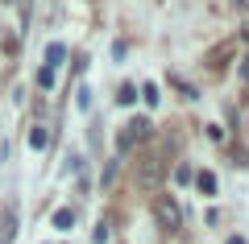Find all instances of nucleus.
Instances as JSON below:
<instances>
[{
	"label": "nucleus",
	"mask_w": 249,
	"mask_h": 244,
	"mask_svg": "<svg viewBox=\"0 0 249 244\" xmlns=\"http://www.w3.org/2000/svg\"><path fill=\"white\" fill-rule=\"evenodd\" d=\"M145 137H150V120H145V116L129 120L121 132H116V153H129V149H133V145H142Z\"/></svg>",
	"instance_id": "obj_1"
},
{
	"label": "nucleus",
	"mask_w": 249,
	"mask_h": 244,
	"mask_svg": "<svg viewBox=\"0 0 249 244\" xmlns=\"http://www.w3.org/2000/svg\"><path fill=\"white\" fill-rule=\"evenodd\" d=\"M154 215H158V224L166 228V232H178V224H183V211H178V203L170 199V195H158V199H154Z\"/></svg>",
	"instance_id": "obj_2"
},
{
	"label": "nucleus",
	"mask_w": 249,
	"mask_h": 244,
	"mask_svg": "<svg viewBox=\"0 0 249 244\" xmlns=\"http://www.w3.org/2000/svg\"><path fill=\"white\" fill-rule=\"evenodd\" d=\"M13 236H17V207H4V215H0V244H13Z\"/></svg>",
	"instance_id": "obj_3"
},
{
	"label": "nucleus",
	"mask_w": 249,
	"mask_h": 244,
	"mask_svg": "<svg viewBox=\"0 0 249 244\" xmlns=\"http://www.w3.org/2000/svg\"><path fill=\"white\" fill-rule=\"evenodd\" d=\"M158 174H162V162H158V157H145V162H142V174H137V178H142L145 191H154V186H158Z\"/></svg>",
	"instance_id": "obj_4"
},
{
	"label": "nucleus",
	"mask_w": 249,
	"mask_h": 244,
	"mask_svg": "<svg viewBox=\"0 0 249 244\" xmlns=\"http://www.w3.org/2000/svg\"><path fill=\"white\" fill-rule=\"evenodd\" d=\"M62 58H67V46H62V42H50V46H46V66H50V70H58Z\"/></svg>",
	"instance_id": "obj_5"
},
{
	"label": "nucleus",
	"mask_w": 249,
	"mask_h": 244,
	"mask_svg": "<svg viewBox=\"0 0 249 244\" xmlns=\"http://www.w3.org/2000/svg\"><path fill=\"white\" fill-rule=\"evenodd\" d=\"M196 186H199V195H216V174H212V170H199Z\"/></svg>",
	"instance_id": "obj_6"
},
{
	"label": "nucleus",
	"mask_w": 249,
	"mask_h": 244,
	"mask_svg": "<svg viewBox=\"0 0 249 244\" xmlns=\"http://www.w3.org/2000/svg\"><path fill=\"white\" fill-rule=\"evenodd\" d=\"M71 224H75V211L71 207H58V211H54V228H58V232H71Z\"/></svg>",
	"instance_id": "obj_7"
},
{
	"label": "nucleus",
	"mask_w": 249,
	"mask_h": 244,
	"mask_svg": "<svg viewBox=\"0 0 249 244\" xmlns=\"http://www.w3.org/2000/svg\"><path fill=\"white\" fill-rule=\"evenodd\" d=\"M29 145H34V149H46V145H50V132H46L42 124H37V129L29 132Z\"/></svg>",
	"instance_id": "obj_8"
},
{
	"label": "nucleus",
	"mask_w": 249,
	"mask_h": 244,
	"mask_svg": "<svg viewBox=\"0 0 249 244\" xmlns=\"http://www.w3.org/2000/svg\"><path fill=\"white\" fill-rule=\"evenodd\" d=\"M108 236H112V228H108V219H100L96 232H91V240H96V244H108Z\"/></svg>",
	"instance_id": "obj_9"
},
{
	"label": "nucleus",
	"mask_w": 249,
	"mask_h": 244,
	"mask_svg": "<svg viewBox=\"0 0 249 244\" xmlns=\"http://www.w3.org/2000/svg\"><path fill=\"white\" fill-rule=\"evenodd\" d=\"M54 75H58V70L42 66V70H37V87H46V91H50V87H54Z\"/></svg>",
	"instance_id": "obj_10"
},
{
	"label": "nucleus",
	"mask_w": 249,
	"mask_h": 244,
	"mask_svg": "<svg viewBox=\"0 0 249 244\" xmlns=\"http://www.w3.org/2000/svg\"><path fill=\"white\" fill-rule=\"evenodd\" d=\"M142 99H145V104H150V108H158V87H154V83H145V87H142Z\"/></svg>",
	"instance_id": "obj_11"
},
{
	"label": "nucleus",
	"mask_w": 249,
	"mask_h": 244,
	"mask_svg": "<svg viewBox=\"0 0 249 244\" xmlns=\"http://www.w3.org/2000/svg\"><path fill=\"white\" fill-rule=\"evenodd\" d=\"M116 99H121V104H133V99H137V87H133V83H124V87H121V96H116Z\"/></svg>",
	"instance_id": "obj_12"
},
{
	"label": "nucleus",
	"mask_w": 249,
	"mask_h": 244,
	"mask_svg": "<svg viewBox=\"0 0 249 244\" xmlns=\"http://www.w3.org/2000/svg\"><path fill=\"white\" fill-rule=\"evenodd\" d=\"M175 178H178V182H191L196 174H191V166H178V170H175Z\"/></svg>",
	"instance_id": "obj_13"
},
{
	"label": "nucleus",
	"mask_w": 249,
	"mask_h": 244,
	"mask_svg": "<svg viewBox=\"0 0 249 244\" xmlns=\"http://www.w3.org/2000/svg\"><path fill=\"white\" fill-rule=\"evenodd\" d=\"M241 75H245V83H249V58H245V66H241Z\"/></svg>",
	"instance_id": "obj_14"
},
{
	"label": "nucleus",
	"mask_w": 249,
	"mask_h": 244,
	"mask_svg": "<svg viewBox=\"0 0 249 244\" xmlns=\"http://www.w3.org/2000/svg\"><path fill=\"white\" fill-rule=\"evenodd\" d=\"M229 244H245V240H241V236H229Z\"/></svg>",
	"instance_id": "obj_15"
}]
</instances>
